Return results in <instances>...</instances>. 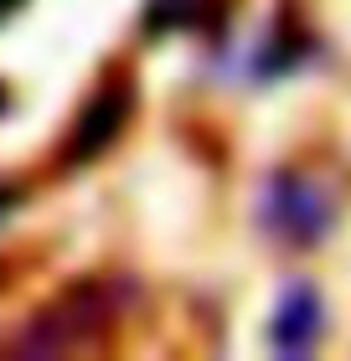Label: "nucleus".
<instances>
[{"label":"nucleus","mask_w":351,"mask_h":361,"mask_svg":"<svg viewBox=\"0 0 351 361\" xmlns=\"http://www.w3.org/2000/svg\"><path fill=\"white\" fill-rule=\"evenodd\" d=\"M326 331V310H321V294L310 284H290L274 305V320H269V341H274V356H310L315 341Z\"/></svg>","instance_id":"nucleus-2"},{"label":"nucleus","mask_w":351,"mask_h":361,"mask_svg":"<svg viewBox=\"0 0 351 361\" xmlns=\"http://www.w3.org/2000/svg\"><path fill=\"white\" fill-rule=\"evenodd\" d=\"M258 222H263V233H274L279 243H295L299 248V243L326 238L331 202L299 176H274L269 186H263V196H258Z\"/></svg>","instance_id":"nucleus-1"},{"label":"nucleus","mask_w":351,"mask_h":361,"mask_svg":"<svg viewBox=\"0 0 351 361\" xmlns=\"http://www.w3.org/2000/svg\"><path fill=\"white\" fill-rule=\"evenodd\" d=\"M0 114H6V88H0Z\"/></svg>","instance_id":"nucleus-5"},{"label":"nucleus","mask_w":351,"mask_h":361,"mask_svg":"<svg viewBox=\"0 0 351 361\" xmlns=\"http://www.w3.org/2000/svg\"><path fill=\"white\" fill-rule=\"evenodd\" d=\"M16 6H21V0H0V21H6V16H11Z\"/></svg>","instance_id":"nucleus-4"},{"label":"nucleus","mask_w":351,"mask_h":361,"mask_svg":"<svg viewBox=\"0 0 351 361\" xmlns=\"http://www.w3.org/2000/svg\"><path fill=\"white\" fill-rule=\"evenodd\" d=\"M129 119V88H104L88 98V109L78 114L73 124V145H68V160L73 166H83V160L104 155L114 140H119V129Z\"/></svg>","instance_id":"nucleus-3"}]
</instances>
